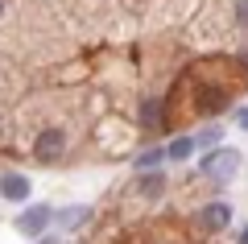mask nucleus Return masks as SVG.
I'll use <instances>...</instances> for the list:
<instances>
[{
    "instance_id": "obj_12",
    "label": "nucleus",
    "mask_w": 248,
    "mask_h": 244,
    "mask_svg": "<svg viewBox=\"0 0 248 244\" xmlns=\"http://www.w3.org/2000/svg\"><path fill=\"white\" fill-rule=\"evenodd\" d=\"M236 124H240V129L248 132V108H240V112H236Z\"/></svg>"
},
{
    "instance_id": "obj_15",
    "label": "nucleus",
    "mask_w": 248,
    "mask_h": 244,
    "mask_svg": "<svg viewBox=\"0 0 248 244\" xmlns=\"http://www.w3.org/2000/svg\"><path fill=\"white\" fill-rule=\"evenodd\" d=\"M0 13H4V0H0Z\"/></svg>"
},
{
    "instance_id": "obj_7",
    "label": "nucleus",
    "mask_w": 248,
    "mask_h": 244,
    "mask_svg": "<svg viewBox=\"0 0 248 244\" xmlns=\"http://www.w3.org/2000/svg\"><path fill=\"white\" fill-rule=\"evenodd\" d=\"M58 219H62V228H79L83 219H87V207H66Z\"/></svg>"
},
{
    "instance_id": "obj_2",
    "label": "nucleus",
    "mask_w": 248,
    "mask_h": 244,
    "mask_svg": "<svg viewBox=\"0 0 248 244\" xmlns=\"http://www.w3.org/2000/svg\"><path fill=\"white\" fill-rule=\"evenodd\" d=\"M62 149H66V137H62L58 129H46L42 137H37V145H33V157L37 162H58Z\"/></svg>"
},
{
    "instance_id": "obj_14",
    "label": "nucleus",
    "mask_w": 248,
    "mask_h": 244,
    "mask_svg": "<svg viewBox=\"0 0 248 244\" xmlns=\"http://www.w3.org/2000/svg\"><path fill=\"white\" fill-rule=\"evenodd\" d=\"M240 244H248V228H244V232H240Z\"/></svg>"
},
{
    "instance_id": "obj_5",
    "label": "nucleus",
    "mask_w": 248,
    "mask_h": 244,
    "mask_svg": "<svg viewBox=\"0 0 248 244\" xmlns=\"http://www.w3.org/2000/svg\"><path fill=\"white\" fill-rule=\"evenodd\" d=\"M0 195H4L9 203H25L29 199V178L25 174H4L0 178Z\"/></svg>"
},
{
    "instance_id": "obj_3",
    "label": "nucleus",
    "mask_w": 248,
    "mask_h": 244,
    "mask_svg": "<svg viewBox=\"0 0 248 244\" xmlns=\"http://www.w3.org/2000/svg\"><path fill=\"white\" fill-rule=\"evenodd\" d=\"M50 219H54L50 207H29L25 215H17V232L21 236H42L46 228H50Z\"/></svg>"
},
{
    "instance_id": "obj_11",
    "label": "nucleus",
    "mask_w": 248,
    "mask_h": 244,
    "mask_svg": "<svg viewBox=\"0 0 248 244\" xmlns=\"http://www.w3.org/2000/svg\"><path fill=\"white\" fill-rule=\"evenodd\" d=\"M219 137H223V132H219V129L211 124V129H203V132L195 137V145H199V149H203V145H219Z\"/></svg>"
},
{
    "instance_id": "obj_4",
    "label": "nucleus",
    "mask_w": 248,
    "mask_h": 244,
    "mask_svg": "<svg viewBox=\"0 0 248 244\" xmlns=\"http://www.w3.org/2000/svg\"><path fill=\"white\" fill-rule=\"evenodd\" d=\"M232 224V207L228 203H207L203 211H199V228L203 232H219V228Z\"/></svg>"
},
{
    "instance_id": "obj_16",
    "label": "nucleus",
    "mask_w": 248,
    "mask_h": 244,
    "mask_svg": "<svg viewBox=\"0 0 248 244\" xmlns=\"http://www.w3.org/2000/svg\"><path fill=\"white\" fill-rule=\"evenodd\" d=\"M46 244H50V240H46Z\"/></svg>"
},
{
    "instance_id": "obj_1",
    "label": "nucleus",
    "mask_w": 248,
    "mask_h": 244,
    "mask_svg": "<svg viewBox=\"0 0 248 244\" xmlns=\"http://www.w3.org/2000/svg\"><path fill=\"white\" fill-rule=\"evenodd\" d=\"M203 178H211V182H228L232 174L240 170V149H232V145H223V149H211V153L203 157Z\"/></svg>"
},
{
    "instance_id": "obj_13",
    "label": "nucleus",
    "mask_w": 248,
    "mask_h": 244,
    "mask_svg": "<svg viewBox=\"0 0 248 244\" xmlns=\"http://www.w3.org/2000/svg\"><path fill=\"white\" fill-rule=\"evenodd\" d=\"M236 13H240V21L248 25V0H240V4H236Z\"/></svg>"
},
{
    "instance_id": "obj_9",
    "label": "nucleus",
    "mask_w": 248,
    "mask_h": 244,
    "mask_svg": "<svg viewBox=\"0 0 248 244\" xmlns=\"http://www.w3.org/2000/svg\"><path fill=\"white\" fill-rule=\"evenodd\" d=\"M161 104H157V99H145V108H141V120H145V129H153V124H157L161 120Z\"/></svg>"
},
{
    "instance_id": "obj_10",
    "label": "nucleus",
    "mask_w": 248,
    "mask_h": 244,
    "mask_svg": "<svg viewBox=\"0 0 248 244\" xmlns=\"http://www.w3.org/2000/svg\"><path fill=\"white\" fill-rule=\"evenodd\" d=\"M161 186H166V178H161V174H145L141 178V195H161Z\"/></svg>"
},
{
    "instance_id": "obj_6",
    "label": "nucleus",
    "mask_w": 248,
    "mask_h": 244,
    "mask_svg": "<svg viewBox=\"0 0 248 244\" xmlns=\"http://www.w3.org/2000/svg\"><path fill=\"white\" fill-rule=\"evenodd\" d=\"M195 149H199V145H195V137H174V141L166 145V157H170V162H186Z\"/></svg>"
},
{
    "instance_id": "obj_8",
    "label": "nucleus",
    "mask_w": 248,
    "mask_h": 244,
    "mask_svg": "<svg viewBox=\"0 0 248 244\" xmlns=\"http://www.w3.org/2000/svg\"><path fill=\"white\" fill-rule=\"evenodd\" d=\"M161 157H166V149H145V153L137 157V170H153Z\"/></svg>"
}]
</instances>
